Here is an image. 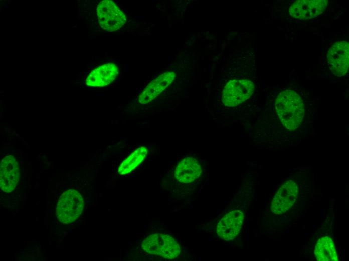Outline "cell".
Instances as JSON below:
<instances>
[{"mask_svg": "<svg viewBox=\"0 0 349 261\" xmlns=\"http://www.w3.org/2000/svg\"><path fill=\"white\" fill-rule=\"evenodd\" d=\"M275 108L280 121L287 129L294 130L301 124L304 106L295 91L288 89L281 92L275 100Z\"/></svg>", "mask_w": 349, "mask_h": 261, "instance_id": "obj_1", "label": "cell"}, {"mask_svg": "<svg viewBox=\"0 0 349 261\" xmlns=\"http://www.w3.org/2000/svg\"><path fill=\"white\" fill-rule=\"evenodd\" d=\"M141 248L148 254L169 259L176 258L181 251L179 244L172 236L162 233L147 236L142 241Z\"/></svg>", "mask_w": 349, "mask_h": 261, "instance_id": "obj_2", "label": "cell"}, {"mask_svg": "<svg viewBox=\"0 0 349 261\" xmlns=\"http://www.w3.org/2000/svg\"><path fill=\"white\" fill-rule=\"evenodd\" d=\"M82 194L74 189H70L61 195L56 207V214L59 221L68 224L76 220L84 208Z\"/></svg>", "mask_w": 349, "mask_h": 261, "instance_id": "obj_3", "label": "cell"}, {"mask_svg": "<svg viewBox=\"0 0 349 261\" xmlns=\"http://www.w3.org/2000/svg\"><path fill=\"white\" fill-rule=\"evenodd\" d=\"M96 12L100 26L108 32L119 29L126 21L124 13L110 0L100 2L97 6Z\"/></svg>", "mask_w": 349, "mask_h": 261, "instance_id": "obj_4", "label": "cell"}, {"mask_svg": "<svg viewBox=\"0 0 349 261\" xmlns=\"http://www.w3.org/2000/svg\"><path fill=\"white\" fill-rule=\"evenodd\" d=\"M254 90V84L250 80H231L223 89L222 102L226 106H236L249 98Z\"/></svg>", "mask_w": 349, "mask_h": 261, "instance_id": "obj_5", "label": "cell"}, {"mask_svg": "<svg viewBox=\"0 0 349 261\" xmlns=\"http://www.w3.org/2000/svg\"><path fill=\"white\" fill-rule=\"evenodd\" d=\"M328 67L335 76L341 77L348 71L349 66V44L347 41L334 43L327 52Z\"/></svg>", "mask_w": 349, "mask_h": 261, "instance_id": "obj_6", "label": "cell"}, {"mask_svg": "<svg viewBox=\"0 0 349 261\" xmlns=\"http://www.w3.org/2000/svg\"><path fill=\"white\" fill-rule=\"evenodd\" d=\"M298 193V186L293 180H288L282 184L272 200V212L279 215L288 210L296 201Z\"/></svg>", "mask_w": 349, "mask_h": 261, "instance_id": "obj_7", "label": "cell"}, {"mask_svg": "<svg viewBox=\"0 0 349 261\" xmlns=\"http://www.w3.org/2000/svg\"><path fill=\"white\" fill-rule=\"evenodd\" d=\"M244 218L243 212L240 210L230 211L218 223L216 232L225 241L235 238L241 231Z\"/></svg>", "mask_w": 349, "mask_h": 261, "instance_id": "obj_8", "label": "cell"}, {"mask_svg": "<svg viewBox=\"0 0 349 261\" xmlns=\"http://www.w3.org/2000/svg\"><path fill=\"white\" fill-rule=\"evenodd\" d=\"M328 4L327 0H299L294 2L289 8V14L300 20L310 19L321 14Z\"/></svg>", "mask_w": 349, "mask_h": 261, "instance_id": "obj_9", "label": "cell"}, {"mask_svg": "<svg viewBox=\"0 0 349 261\" xmlns=\"http://www.w3.org/2000/svg\"><path fill=\"white\" fill-rule=\"evenodd\" d=\"M20 169L15 157L9 155L3 158L0 165V186L2 191L12 192L20 178Z\"/></svg>", "mask_w": 349, "mask_h": 261, "instance_id": "obj_10", "label": "cell"}, {"mask_svg": "<svg viewBox=\"0 0 349 261\" xmlns=\"http://www.w3.org/2000/svg\"><path fill=\"white\" fill-rule=\"evenodd\" d=\"M118 73V67L115 63H105L94 69L89 73L86 78L85 84L92 87H104L113 82Z\"/></svg>", "mask_w": 349, "mask_h": 261, "instance_id": "obj_11", "label": "cell"}, {"mask_svg": "<svg viewBox=\"0 0 349 261\" xmlns=\"http://www.w3.org/2000/svg\"><path fill=\"white\" fill-rule=\"evenodd\" d=\"M176 76L174 72L167 71L159 75L152 81L138 97L141 104H146L157 97L173 81Z\"/></svg>", "mask_w": 349, "mask_h": 261, "instance_id": "obj_12", "label": "cell"}, {"mask_svg": "<svg viewBox=\"0 0 349 261\" xmlns=\"http://www.w3.org/2000/svg\"><path fill=\"white\" fill-rule=\"evenodd\" d=\"M202 173L200 162L192 157H187L180 161L174 170V177L180 182L189 183L198 178Z\"/></svg>", "mask_w": 349, "mask_h": 261, "instance_id": "obj_13", "label": "cell"}, {"mask_svg": "<svg viewBox=\"0 0 349 261\" xmlns=\"http://www.w3.org/2000/svg\"><path fill=\"white\" fill-rule=\"evenodd\" d=\"M314 254L317 260H338L334 242L328 236H324L319 239L315 245Z\"/></svg>", "mask_w": 349, "mask_h": 261, "instance_id": "obj_14", "label": "cell"}, {"mask_svg": "<svg viewBox=\"0 0 349 261\" xmlns=\"http://www.w3.org/2000/svg\"><path fill=\"white\" fill-rule=\"evenodd\" d=\"M147 154L146 147L137 148L121 163L117 170L118 174L125 175L132 171L144 160Z\"/></svg>", "mask_w": 349, "mask_h": 261, "instance_id": "obj_15", "label": "cell"}]
</instances>
